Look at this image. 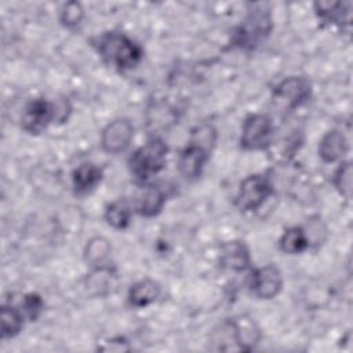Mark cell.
Wrapping results in <instances>:
<instances>
[{"label":"cell","instance_id":"17","mask_svg":"<svg viewBox=\"0 0 353 353\" xmlns=\"http://www.w3.org/2000/svg\"><path fill=\"white\" fill-rule=\"evenodd\" d=\"M102 178V170L94 164H81L73 172V186L76 193L83 194L97 186Z\"/></svg>","mask_w":353,"mask_h":353},{"label":"cell","instance_id":"20","mask_svg":"<svg viewBox=\"0 0 353 353\" xmlns=\"http://www.w3.org/2000/svg\"><path fill=\"white\" fill-rule=\"evenodd\" d=\"M114 274L109 268H98L94 270L87 280V288L94 294V295H105L110 291L109 287L113 285Z\"/></svg>","mask_w":353,"mask_h":353},{"label":"cell","instance_id":"6","mask_svg":"<svg viewBox=\"0 0 353 353\" xmlns=\"http://www.w3.org/2000/svg\"><path fill=\"white\" fill-rule=\"evenodd\" d=\"M312 94L310 81L305 77H288L274 87L273 105L280 110H292L305 103Z\"/></svg>","mask_w":353,"mask_h":353},{"label":"cell","instance_id":"19","mask_svg":"<svg viewBox=\"0 0 353 353\" xmlns=\"http://www.w3.org/2000/svg\"><path fill=\"white\" fill-rule=\"evenodd\" d=\"M130 216L131 210L124 200H116L105 210V219L114 229H125L130 223Z\"/></svg>","mask_w":353,"mask_h":353},{"label":"cell","instance_id":"14","mask_svg":"<svg viewBox=\"0 0 353 353\" xmlns=\"http://www.w3.org/2000/svg\"><path fill=\"white\" fill-rule=\"evenodd\" d=\"M176 121V112L165 102H156L148 108L146 124L154 132L168 130Z\"/></svg>","mask_w":353,"mask_h":353},{"label":"cell","instance_id":"7","mask_svg":"<svg viewBox=\"0 0 353 353\" xmlns=\"http://www.w3.org/2000/svg\"><path fill=\"white\" fill-rule=\"evenodd\" d=\"M273 123L266 114H251L245 119L240 143L247 150H262L270 143Z\"/></svg>","mask_w":353,"mask_h":353},{"label":"cell","instance_id":"23","mask_svg":"<svg viewBox=\"0 0 353 353\" xmlns=\"http://www.w3.org/2000/svg\"><path fill=\"white\" fill-rule=\"evenodd\" d=\"M335 186L339 190L342 196L346 199H350L352 192V165L349 161L339 165V168L335 172Z\"/></svg>","mask_w":353,"mask_h":353},{"label":"cell","instance_id":"1","mask_svg":"<svg viewBox=\"0 0 353 353\" xmlns=\"http://www.w3.org/2000/svg\"><path fill=\"white\" fill-rule=\"evenodd\" d=\"M94 46L106 63L120 70L134 68L142 58L141 47L123 33L106 32L97 37Z\"/></svg>","mask_w":353,"mask_h":353},{"label":"cell","instance_id":"5","mask_svg":"<svg viewBox=\"0 0 353 353\" xmlns=\"http://www.w3.org/2000/svg\"><path fill=\"white\" fill-rule=\"evenodd\" d=\"M272 30V17L263 4H255L234 30L233 43L241 48H255Z\"/></svg>","mask_w":353,"mask_h":353},{"label":"cell","instance_id":"22","mask_svg":"<svg viewBox=\"0 0 353 353\" xmlns=\"http://www.w3.org/2000/svg\"><path fill=\"white\" fill-rule=\"evenodd\" d=\"M110 254V244L103 237H94L88 241L84 255L85 261L91 265H101Z\"/></svg>","mask_w":353,"mask_h":353},{"label":"cell","instance_id":"15","mask_svg":"<svg viewBox=\"0 0 353 353\" xmlns=\"http://www.w3.org/2000/svg\"><path fill=\"white\" fill-rule=\"evenodd\" d=\"M160 295V285L150 279L141 280L131 285L128 291V302L134 307H145L153 303Z\"/></svg>","mask_w":353,"mask_h":353},{"label":"cell","instance_id":"24","mask_svg":"<svg viewBox=\"0 0 353 353\" xmlns=\"http://www.w3.org/2000/svg\"><path fill=\"white\" fill-rule=\"evenodd\" d=\"M83 15H84V11L81 4L76 1H70V3H66L61 11V22L68 28H74L81 22Z\"/></svg>","mask_w":353,"mask_h":353},{"label":"cell","instance_id":"4","mask_svg":"<svg viewBox=\"0 0 353 353\" xmlns=\"http://www.w3.org/2000/svg\"><path fill=\"white\" fill-rule=\"evenodd\" d=\"M167 150L168 148L161 138H150L130 157L128 165L131 174L141 181H145L157 174L165 165Z\"/></svg>","mask_w":353,"mask_h":353},{"label":"cell","instance_id":"2","mask_svg":"<svg viewBox=\"0 0 353 353\" xmlns=\"http://www.w3.org/2000/svg\"><path fill=\"white\" fill-rule=\"evenodd\" d=\"M69 110V102L63 98L57 99V102H50L46 98H36L25 106L21 116V125L29 134H39L52 120L65 121Z\"/></svg>","mask_w":353,"mask_h":353},{"label":"cell","instance_id":"16","mask_svg":"<svg viewBox=\"0 0 353 353\" xmlns=\"http://www.w3.org/2000/svg\"><path fill=\"white\" fill-rule=\"evenodd\" d=\"M350 1L339 3V1H317L314 3V8L317 15L330 23H349L350 22Z\"/></svg>","mask_w":353,"mask_h":353},{"label":"cell","instance_id":"18","mask_svg":"<svg viewBox=\"0 0 353 353\" xmlns=\"http://www.w3.org/2000/svg\"><path fill=\"white\" fill-rule=\"evenodd\" d=\"M307 245H309V241H307L306 233L299 226L287 229L280 239V248L285 254H299L305 251Z\"/></svg>","mask_w":353,"mask_h":353},{"label":"cell","instance_id":"12","mask_svg":"<svg viewBox=\"0 0 353 353\" xmlns=\"http://www.w3.org/2000/svg\"><path fill=\"white\" fill-rule=\"evenodd\" d=\"M164 201L165 197L161 189L156 186H148L138 193L135 200V210L139 215L150 218L161 211Z\"/></svg>","mask_w":353,"mask_h":353},{"label":"cell","instance_id":"13","mask_svg":"<svg viewBox=\"0 0 353 353\" xmlns=\"http://www.w3.org/2000/svg\"><path fill=\"white\" fill-rule=\"evenodd\" d=\"M346 152H347V141L345 135L336 130L327 132L319 145V154L327 163L339 160L341 157H343Z\"/></svg>","mask_w":353,"mask_h":353},{"label":"cell","instance_id":"8","mask_svg":"<svg viewBox=\"0 0 353 353\" xmlns=\"http://www.w3.org/2000/svg\"><path fill=\"white\" fill-rule=\"evenodd\" d=\"M272 194V185L262 175H250L241 183L236 204L241 211H254L259 208Z\"/></svg>","mask_w":353,"mask_h":353},{"label":"cell","instance_id":"25","mask_svg":"<svg viewBox=\"0 0 353 353\" xmlns=\"http://www.w3.org/2000/svg\"><path fill=\"white\" fill-rule=\"evenodd\" d=\"M23 310L26 312L28 317L30 320H36L39 313L41 312V307H43V302H41V298L36 294H29L23 298Z\"/></svg>","mask_w":353,"mask_h":353},{"label":"cell","instance_id":"21","mask_svg":"<svg viewBox=\"0 0 353 353\" xmlns=\"http://www.w3.org/2000/svg\"><path fill=\"white\" fill-rule=\"evenodd\" d=\"M22 316L21 313L8 305L1 306V335L3 338L15 336L22 328Z\"/></svg>","mask_w":353,"mask_h":353},{"label":"cell","instance_id":"10","mask_svg":"<svg viewBox=\"0 0 353 353\" xmlns=\"http://www.w3.org/2000/svg\"><path fill=\"white\" fill-rule=\"evenodd\" d=\"M283 285V277L280 270L273 265L259 268L252 274V292L261 299L274 298Z\"/></svg>","mask_w":353,"mask_h":353},{"label":"cell","instance_id":"9","mask_svg":"<svg viewBox=\"0 0 353 353\" xmlns=\"http://www.w3.org/2000/svg\"><path fill=\"white\" fill-rule=\"evenodd\" d=\"M134 137V127L128 119H116L102 131L101 145L108 153L116 154L125 150Z\"/></svg>","mask_w":353,"mask_h":353},{"label":"cell","instance_id":"11","mask_svg":"<svg viewBox=\"0 0 353 353\" xmlns=\"http://www.w3.org/2000/svg\"><path fill=\"white\" fill-rule=\"evenodd\" d=\"M219 263L222 268L241 272L250 265V252L244 243L233 240L222 245L219 254Z\"/></svg>","mask_w":353,"mask_h":353},{"label":"cell","instance_id":"3","mask_svg":"<svg viewBox=\"0 0 353 353\" xmlns=\"http://www.w3.org/2000/svg\"><path fill=\"white\" fill-rule=\"evenodd\" d=\"M215 142V130L211 125H201L193 132L190 143L181 152L178 160L179 172L186 179H194L201 174L208 152Z\"/></svg>","mask_w":353,"mask_h":353}]
</instances>
